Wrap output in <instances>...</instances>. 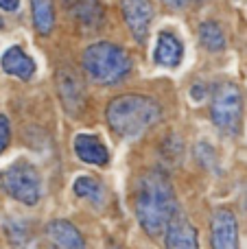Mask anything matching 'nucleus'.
Wrapping results in <instances>:
<instances>
[{"label": "nucleus", "mask_w": 247, "mask_h": 249, "mask_svg": "<svg viewBox=\"0 0 247 249\" xmlns=\"http://www.w3.org/2000/svg\"><path fill=\"white\" fill-rule=\"evenodd\" d=\"M20 7V0H0V9L2 11H16Z\"/></svg>", "instance_id": "aec40b11"}, {"label": "nucleus", "mask_w": 247, "mask_h": 249, "mask_svg": "<svg viewBox=\"0 0 247 249\" xmlns=\"http://www.w3.org/2000/svg\"><path fill=\"white\" fill-rule=\"evenodd\" d=\"M2 26H4V22H2V18H0V29H2Z\"/></svg>", "instance_id": "4be33fe9"}, {"label": "nucleus", "mask_w": 247, "mask_h": 249, "mask_svg": "<svg viewBox=\"0 0 247 249\" xmlns=\"http://www.w3.org/2000/svg\"><path fill=\"white\" fill-rule=\"evenodd\" d=\"M0 184L9 197L24 206H35L42 199V177L29 160H16L0 173Z\"/></svg>", "instance_id": "20e7f679"}, {"label": "nucleus", "mask_w": 247, "mask_h": 249, "mask_svg": "<svg viewBox=\"0 0 247 249\" xmlns=\"http://www.w3.org/2000/svg\"><path fill=\"white\" fill-rule=\"evenodd\" d=\"M9 142H11V124L4 114H0V153L9 146Z\"/></svg>", "instance_id": "6ab92c4d"}, {"label": "nucleus", "mask_w": 247, "mask_h": 249, "mask_svg": "<svg viewBox=\"0 0 247 249\" xmlns=\"http://www.w3.org/2000/svg\"><path fill=\"white\" fill-rule=\"evenodd\" d=\"M107 124L121 138H136L149 131L162 118L158 101L142 94H123L116 96L105 109Z\"/></svg>", "instance_id": "f03ea898"}, {"label": "nucleus", "mask_w": 247, "mask_h": 249, "mask_svg": "<svg viewBox=\"0 0 247 249\" xmlns=\"http://www.w3.org/2000/svg\"><path fill=\"white\" fill-rule=\"evenodd\" d=\"M212 249H239V225L228 208H219L212 214Z\"/></svg>", "instance_id": "6e6552de"}, {"label": "nucleus", "mask_w": 247, "mask_h": 249, "mask_svg": "<svg viewBox=\"0 0 247 249\" xmlns=\"http://www.w3.org/2000/svg\"><path fill=\"white\" fill-rule=\"evenodd\" d=\"M199 39H201V44L212 53H219L226 48V35H223L221 26L212 20L204 22V24L199 26Z\"/></svg>", "instance_id": "dca6fc26"}, {"label": "nucleus", "mask_w": 247, "mask_h": 249, "mask_svg": "<svg viewBox=\"0 0 247 249\" xmlns=\"http://www.w3.org/2000/svg\"><path fill=\"white\" fill-rule=\"evenodd\" d=\"M81 66L94 83L114 86L123 81L131 70V59L123 48L109 42H96L83 51Z\"/></svg>", "instance_id": "7ed1b4c3"}, {"label": "nucleus", "mask_w": 247, "mask_h": 249, "mask_svg": "<svg viewBox=\"0 0 247 249\" xmlns=\"http://www.w3.org/2000/svg\"><path fill=\"white\" fill-rule=\"evenodd\" d=\"M210 118L221 131L239 133L243 118V94L234 83H221L212 92L210 101Z\"/></svg>", "instance_id": "39448f33"}, {"label": "nucleus", "mask_w": 247, "mask_h": 249, "mask_svg": "<svg viewBox=\"0 0 247 249\" xmlns=\"http://www.w3.org/2000/svg\"><path fill=\"white\" fill-rule=\"evenodd\" d=\"M64 7L86 29H99L103 24V7L99 0H64Z\"/></svg>", "instance_id": "4468645a"}, {"label": "nucleus", "mask_w": 247, "mask_h": 249, "mask_svg": "<svg viewBox=\"0 0 247 249\" xmlns=\"http://www.w3.org/2000/svg\"><path fill=\"white\" fill-rule=\"evenodd\" d=\"M164 245L166 249H199V234L195 225L179 210L173 214L164 230Z\"/></svg>", "instance_id": "0eeeda50"}, {"label": "nucleus", "mask_w": 247, "mask_h": 249, "mask_svg": "<svg viewBox=\"0 0 247 249\" xmlns=\"http://www.w3.org/2000/svg\"><path fill=\"white\" fill-rule=\"evenodd\" d=\"M31 11H33V26L39 35H51L55 26V11H53V0H31Z\"/></svg>", "instance_id": "2eb2a0df"}, {"label": "nucleus", "mask_w": 247, "mask_h": 249, "mask_svg": "<svg viewBox=\"0 0 247 249\" xmlns=\"http://www.w3.org/2000/svg\"><path fill=\"white\" fill-rule=\"evenodd\" d=\"M184 59V44L177 35L162 31L158 35V44H156V53H153V61L162 68H177Z\"/></svg>", "instance_id": "9d476101"}, {"label": "nucleus", "mask_w": 247, "mask_h": 249, "mask_svg": "<svg viewBox=\"0 0 247 249\" xmlns=\"http://www.w3.org/2000/svg\"><path fill=\"white\" fill-rule=\"evenodd\" d=\"M72 190H74V195H77V197L90 199V201H94V203H99L101 197H103V188H101V184L94 179V177H88V175L77 177Z\"/></svg>", "instance_id": "f3484780"}, {"label": "nucleus", "mask_w": 247, "mask_h": 249, "mask_svg": "<svg viewBox=\"0 0 247 249\" xmlns=\"http://www.w3.org/2000/svg\"><path fill=\"white\" fill-rule=\"evenodd\" d=\"M177 210V199L169 175L158 168L144 173L136 190V216L140 228L151 238L162 236Z\"/></svg>", "instance_id": "f257e3e1"}, {"label": "nucleus", "mask_w": 247, "mask_h": 249, "mask_svg": "<svg viewBox=\"0 0 247 249\" xmlns=\"http://www.w3.org/2000/svg\"><path fill=\"white\" fill-rule=\"evenodd\" d=\"M74 153H77V158L81 162L94 164V166H105L109 162L107 146L96 136H90V133H79L74 138Z\"/></svg>", "instance_id": "f8f14e48"}, {"label": "nucleus", "mask_w": 247, "mask_h": 249, "mask_svg": "<svg viewBox=\"0 0 247 249\" xmlns=\"http://www.w3.org/2000/svg\"><path fill=\"white\" fill-rule=\"evenodd\" d=\"M164 4H169L171 9H184L188 4V0H162Z\"/></svg>", "instance_id": "412c9836"}, {"label": "nucleus", "mask_w": 247, "mask_h": 249, "mask_svg": "<svg viewBox=\"0 0 247 249\" xmlns=\"http://www.w3.org/2000/svg\"><path fill=\"white\" fill-rule=\"evenodd\" d=\"M57 88H59V96L64 109L70 116H79L86 105V94H83V86L79 81V77L68 68H61L57 72Z\"/></svg>", "instance_id": "1a4fd4ad"}, {"label": "nucleus", "mask_w": 247, "mask_h": 249, "mask_svg": "<svg viewBox=\"0 0 247 249\" xmlns=\"http://www.w3.org/2000/svg\"><path fill=\"white\" fill-rule=\"evenodd\" d=\"M121 11L134 39L138 44H144L149 35V26H151L153 20L151 0H121Z\"/></svg>", "instance_id": "423d86ee"}, {"label": "nucleus", "mask_w": 247, "mask_h": 249, "mask_svg": "<svg viewBox=\"0 0 247 249\" xmlns=\"http://www.w3.org/2000/svg\"><path fill=\"white\" fill-rule=\"evenodd\" d=\"M7 234H9V241H11L18 249H24L26 241H29L24 225L22 223H7Z\"/></svg>", "instance_id": "a211bd4d"}, {"label": "nucleus", "mask_w": 247, "mask_h": 249, "mask_svg": "<svg viewBox=\"0 0 247 249\" xmlns=\"http://www.w3.org/2000/svg\"><path fill=\"white\" fill-rule=\"evenodd\" d=\"M46 236L57 249H86V241H83L81 232L74 228L70 221L55 219L46 225Z\"/></svg>", "instance_id": "9b49d317"}, {"label": "nucleus", "mask_w": 247, "mask_h": 249, "mask_svg": "<svg viewBox=\"0 0 247 249\" xmlns=\"http://www.w3.org/2000/svg\"><path fill=\"white\" fill-rule=\"evenodd\" d=\"M0 68L7 74H11V77L20 79V81H29L35 74V61L31 59L20 46H11L2 53Z\"/></svg>", "instance_id": "ddd939ff"}]
</instances>
